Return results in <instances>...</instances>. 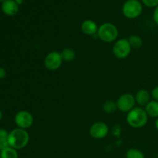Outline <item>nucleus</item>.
Returning <instances> with one entry per match:
<instances>
[{
    "label": "nucleus",
    "mask_w": 158,
    "mask_h": 158,
    "mask_svg": "<svg viewBox=\"0 0 158 158\" xmlns=\"http://www.w3.org/2000/svg\"><path fill=\"white\" fill-rule=\"evenodd\" d=\"M144 110L149 117L158 118V101L157 100H151L144 106Z\"/></svg>",
    "instance_id": "obj_13"
},
{
    "label": "nucleus",
    "mask_w": 158,
    "mask_h": 158,
    "mask_svg": "<svg viewBox=\"0 0 158 158\" xmlns=\"http://www.w3.org/2000/svg\"><path fill=\"white\" fill-rule=\"evenodd\" d=\"M153 19L155 24L158 26V6L154 9V13H153Z\"/></svg>",
    "instance_id": "obj_23"
},
{
    "label": "nucleus",
    "mask_w": 158,
    "mask_h": 158,
    "mask_svg": "<svg viewBox=\"0 0 158 158\" xmlns=\"http://www.w3.org/2000/svg\"><path fill=\"white\" fill-rule=\"evenodd\" d=\"M155 127H156V129L158 131V118H157V120H156V121H155Z\"/></svg>",
    "instance_id": "obj_26"
},
{
    "label": "nucleus",
    "mask_w": 158,
    "mask_h": 158,
    "mask_svg": "<svg viewBox=\"0 0 158 158\" xmlns=\"http://www.w3.org/2000/svg\"><path fill=\"white\" fill-rule=\"evenodd\" d=\"M6 70L3 67H0V80L4 79L6 77Z\"/></svg>",
    "instance_id": "obj_24"
},
{
    "label": "nucleus",
    "mask_w": 158,
    "mask_h": 158,
    "mask_svg": "<svg viewBox=\"0 0 158 158\" xmlns=\"http://www.w3.org/2000/svg\"><path fill=\"white\" fill-rule=\"evenodd\" d=\"M2 117H3V114H2V112L1 111V110H0V121L2 120Z\"/></svg>",
    "instance_id": "obj_27"
},
{
    "label": "nucleus",
    "mask_w": 158,
    "mask_h": 158,
    "mask_svg": "<svg viewBox=\"0 0 158 158\" xmlns=\"http://www.w3.org/2000/svg\"><path fill=\"white\" fill-rule=\"evenodd\" d=\"M29 141V133L26 130L15 128L9 133L8 143L9 147L15 150H21L26 148Z\"/></svg>",
    "instance_id": "obj_1"
},
{
    "label": "nucleus",
    "mask_w": 158,
    "mask_h": 158,
    "mask_svg": "<svg viewBox=\"0 0 158 158\" xmlns=\"http://www.w3.org/2000/svg\"><path fill=\"white\" fill-rule=\"evenodd\" d=\"M127 40L129 41V43L132 49H137L141 47L142 45H143V40L137 35H131V36H129V38Z\"/></svg>",
    "instance_id": "obj_16"
},
{
    "label": "nucleus",
    "mask_w": 158,
    "mask_h": 158,
    "mask_svg": "<svg viewBox=\"0 0 158 158\" xmlns=\"http://www.w3.org/2000/svg\"><path fill=\"white\" fill-rule=\"evenodd\" d=\"M148 115L143 108L140 106H135L130 112L127 113L126 117L127 123L131 127L138 129L144 127L148 123Z\"/></svg>",
    "instance_id": "obj_2"
},
{
    "label": "nucleus",
    "mask_w": 158,
    "mask_h": 158,
    "mask_svg": "<svg viewBox=\"0 0 158 158\" xmlns=\"http://www.w3.org/2000/svg\"><path fill=\"white\" fill-rule=\"evenodd\" d=\"M98 38L104 43H113L117 41L119 31L117 26L110 23H105L100 25L97 31Z\"/></svg>",
    "instance_id": "obj_3"
},
{
    "label": "nucleus",
    "mask_w": 158,
    "mask_h": 158,
    "mask_svg": "<svg viewBox=\"0 0 158 158\" xmlns=\"http://www.w3.org/2000/svg\"><path fill=\"white\" fill-rule=\"evenodd\" d=\"M0 158H19L17 150L8 147L0 152Z\"/></svg>",
    "instance_id": "obj_15"
},
{
    "label": "nucleus",
    "mask_w": 158,
    "mask_h": 158,
    "mask_svg": "<svg viewBox=\"0 0 158 158\" xmlns=\"http://www.w3.org/2000/svg\"><path fill=\"white\" fill-rule=\"evenodd\" d=\"M151 94V97H152L154 100H157V101H158V86H155V87L152 89Z\"/></svg>",
    "instance_id": "obj_21"
},
{
    "label": "nucleus",
    "mask_w": 158,
    "mask_h": 158,
    "mask_svg": "<svg viewBox=\"0 0 158 158\" xmlns=\"http://www.w3.org/2000/svg\"><path fill=\"white\" fill-rule=\"evenodd\" d=\"M141 2L149 8H156L158 6V0H141Z\"/></svg>",
    "instance_id": "obj_19"
},
{
    "label": "nucleus",
    "mask_w": 158,
    "mask_h": 158,
    "mask_svg": "<svg viewBox=\"0 0 158 158\" xmlns=\"http://www.w3.org/2000/svg\"><path fill=\"white\" fill-rule=\"evenodd\" d=\"M143 12V5L139 0H127L122 7V12L129 19H137Z\"/></svg>",
    "instance_id": "obj_4"
},
{
    "label": "nucleus",
    "mask_w": 158,
    "mask_h": 158,
    "mask_svg": "<svg viewBox=\"0 0 158 158\" xmlns=\"http://www.w3.org/2000/svg\"><path fill=\"white\" fill-rule=\"evenodd\" d=\"M157 158H158V153H157Z\"/></svg>",
    "instance_id": "obj_29"
},
{
    "label": "nucleus",
    "mask_w": 158,
    "mask_h": 158,
    "mask_svg": "<svg viewBox=\"0 0 158 158\" xmlns=\"http://www.w3.org/2000/svg\"><path fill=\"white\" fill-rule=\"evenodd\" d=\"M8 147H9L8 139H0V152Z\"/></svg>",
    "instance_id": "obj_20"
},
{
    "label": "nucleus",
    "mask_w": 158,
    "mask_h": 158,
    "mask_svg": "<svg viewBox=\"0 0 158 158\" xmlns=\"http://www.w3.org/2000/svg\"><path fill=\"white\" fill-rule=\"evenodd\" d=\"M89 135L96 140L105 138L109 134V127L106 123L102 121L96 122L89 127Z\"/></svg>",
    "instance_id": "obj_9"
},
{
    "label": "nucleus",
    "mask_w": 158,
    "mask_h": 158,
    "mask_svg": "<svg viewBox=\"0 0 158 158\" xmlns=\"http://www.w3.org/2000/svg\"><path fill=\"white\" fill-rule=\"evenodd\" d=\"M134 97H135L136 103L140 107H143L151 101V94L147 89H141L137 91Z\"/></svg>",
    "instance_id": "obj_12"
},
{
    "label": "nucleus",
    "mask_w": 158,
    "mask_h": 158,
    "mask_svg": "<svg viewBox=\"0 0 158 158\" xmlns=\"http://www.w3.org/2000/svg\"><path fill=\"white\" fill-rule=\"evenodd\" d=\"M14 1H15V2H16L18 3L19 5H21L22 3H23V0H14Z\"/></svg>",
    "instance_id": "obj_25"
},
{
    "label": "nucleus",
    "mask_w": 158,
    "mask_h": 158,
    "mask_svg": "<svg viewBox=\"0 0 158 158\" xmlns=\"http://www.w3.org/2000/svg\"><path fill=\"white\" fill-rule=\"evenodd\" d=\"M9 132L4 128H0V139H8Z\"/></svg>",
    "instance_id": "obj_22"
},
{
    "label": "nucleus",
    "mask_w": 158,
    "mask_h": 158,
    "mask_svg": "<svg viewBox=\"0 0 158 158\" xmlns=\"http://www.w3.org/2000/svg\"><path fill=\"white\" fill-rule=\"evenodd\" d=\"M135 97L131 94H122L117 101V110L127 114L135 107Z\"/></svg>",
    "instance_id": "obj_8"
},
{
    "label": "nucleus",
    "mask_w": 158,
    "mask_h": 158,
    "mask_svg": "<svg viewBox=\"0 0 158 158\" xmlns=\"http://www.w3.org/2000/svg\"><path fill=\"white\" fill-rule=\"evenodd\" d=\"M1 9L5 15L13 16L19 11V5L14 0H6L4 2L2 3Z\"/></svg>",
    "instance_id": "obj_10"
},
{
    "label": "nucleus",
    "mask_w": 158,
    "mask_h": 158,
    "mask_svg": "<svg viewBox=\"0 0 158 158\" xmlns=\"http://www.w3.org/2000/svg\"><path fill=\"white\" fill-rule=\"evenodd\" d=\"M5 1H6V0H0V2H1V3H2V2H4Z\"/></svg>",
    "instance_id": "obj_28"
},
{
    "label": "nucleus",
    "mask_w": 158,
    "mask_h": 158,
    "mask_svg": "<svg viewBox=\"0 0 158 158\" xmlns=\"http://www.w3.org/2000/svg\"><path fill=\"white\" fill-rule=\"evenodd\" d=\"M63 62L61 53L57 51H52L45 56L44 66L49 70L55 71L60 69L63 64Z\"/></svg>",
    "instance_id": "obj_7"
},
{
    "label": "nucleus",
    "mask_w": 158,
    "mask_h": 158,
    "mask_svg": "<svg viewBox=\"0 0 158 158\" xmlns=\"http://www.w3.org/2000/svg\"><path fill=\"white\" fill-rule=\"evenodd\" d=\"M117 110V102L114 101V100H107L103 104V110L106 114H113Z\"/></svg>",
    "instance_id": "obj_17"
},
{
    "label": "nucleus",
    "mask_w": 158,
    "mask_h": 158,
    "mask_svg": "<svg viewBox=\"0 0 158 158\" xmlns=\"http://www.w3.org/2000/svg\"><path fill=\"white\" fill-rule=\"evenodd\" d=\"M99 26L92 19H86L82 23L81 30L84 34L87 35H94L97 34Z\"/></svg>",
    "instance_id": "obj_11"
},
{
    "label": "nucleus",
    "mask_w": 158,
    "mask_h": 158,
    "mask_svg": "<svg viewBox=\"0 0 158 158\" xmlns=\"http://www.w3.org/2000/svg\"><path fill=\"white\" fill-rule=\"evenodd\" d=\"M126 158H145L144 154L137 148H131L126 153Z\"/></svg>",
    "instance_id": "obj_18"
},
{
    "label": "nucleus",
    "mask_w": 158,
    "mask_h": 158,
    "mask_svg": "<svg viewBox=\"0 0 158 158\" xmlns=\"http://www.w3.org/2000/svg\"><path fill=\"white\" fill-rule=\"evenodd\" d=\"M14 121L18 128L27 130L33 124L34 118L32 114L29 111L20 110L15 114Z\"/></svg>",
    "instance_id": "obj_6"
},
{
    "label": "nucleus",
    "mask_w": 158,
    "mask_h": 158,
    "mask_svg": "<svg viewBox=\"0 0 158 158\" xmlns=\"http://www.w3.org/2000/svg\"><path fill=\"white\" fill-rule=\"evenodd\" d=\"M62 59L64 62H72L73 60H75L76 57V52L71 48H65L63 49L61 52Z\"/></svg>",
    "instance_id": "obj_14"
},
{
    "label": "nucleus",
    "mask_w": 158,
    "mask_h": 158,
    "mask_svg": "<svg viewBox=\"0 0 158 158\" xmlns=\"http://www.w3.org/2000/svg\"><path fill=\"white\" fill-rule=\"evenodd\" d=\"M132 48L127 39H120L113 46V53L118 59H125L131 54Z\"/></svg>",
    "instance_id": "obj_5"
}]
</instances>
